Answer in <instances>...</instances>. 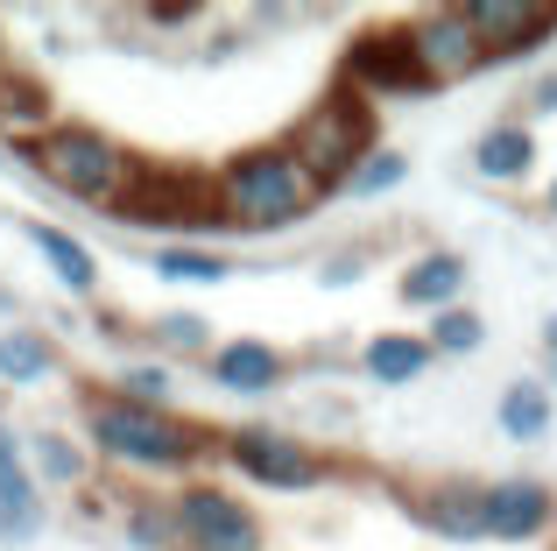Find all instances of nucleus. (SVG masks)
<instances>
[{"mask_svg": "<svg viewBox=\"0 0 557 551\" xmlns=\"http://www.w3.org/2000/svg\"><path fill=\"white\" fill-rule=\"evenodd\" d=\"M78 439L92 460L121 474H141V481H198L205 460L219 453V431H205L198 417L184 411H141V403H121L107 389H85L78 403Z\"/></svg>", "mask_w": 557, "mask_h": 551, "instance_id": "1", "label": "nucleus"}, {"mask_svg": "<svg viewBox=\"0 0 557 551\" xmlns=\"http://www.w3.org/2000/svg\"><path fill=\"white\" fill-rule=\"evenodd\" d=\"M205 192H212L219 234H261V241H269V234H297L311 212H325L318 177L283 149V135L233 149L226 163L205 177Z\"/></svg>", "mask_w": 557, "mask_h": 551, "instance_id": "2", "label": "nucleus"}, {"mask_svg": "<svg viewBox=\"0 0 557 551\" xmlns=\"http://www.w3.org/2000/svg\"><path fill=\"white\" fill-rule=\"evenodd\" d=\"M14 156H22L50 192L78 198V206H92V212H121L127 198L149 184V156H135L121 135H107V127H92V121H57L42 142H28V149H14Z\"/></svg>", "mask_w": 557, "mask_h": 551, "instance_id": "3", "label": "nucleus"}, {"mask_svg": "<svg viewBox=\"0 0 557 551\" xmlns=\"http://www.w3.org/2000/svg\"><path fill=\"white\" fill-rule=\"evenodd\" d=\"M381 142V121H374V107L360 93H346V85H325V93L311 99V107L289 121V135H283V149L297 156L304 170L318 177V192L325 198H339V184L354 177V163L368 156Z\"/></svg>", "mask_w": 557, "mask_h": 551, "instance_id": "4", "label": "nucleus"}, {"mask_svg": "<svg viewBox=\"0 0 557 551\" xmlns=\"http://www.w3.org/2000/svg\"><path fill=\"white\" fill-rule=\"evenodd\" d=\"M212 460L233 481L261 488V495H311V488L339 481V460L325 445H311L304 431H283V425H226Z\"/></svg>", "mask_w": 557, "mask_h": 551, "instance_id": "5", "label": "nucleus"}, {"mask_svg": "<svg viewBox=\"0 0 557 551\" xmlns=\"http://www.w3.org/2000/svg\"><path fill=\"white\" fill-rule=\"evenodd\" d=\"M170 502V524H177V551H269V524L247 495H233L226 481L198 474L184 481Z\"/></svg>", "mask_w": 557, "mask_h": 551, "instance_id": "6", "label": "nucleus"}, {"mask_svg": "<svg viewBox=\"0 0 557 551\" xmlns=\"http://www.w3.org/2000/svg\"><path fill=\"white\" fill-rule=\"evenodd\" d=\"M339 85H346V93H360L368 107H381V99H423V93H431V85H423V71H417V57H409V42H403V22L360 28V36L346 42Z\"/></svg>", "mask_w": 557, "mask_h": 551, "instance_id": "7", "label": "nucleus"}, {"mask_svg": "<svg viewBox=\"0 0 557 551\" xmlns=\"http://www.w3.org/2000/svg\"><path fill=\"white\" fill-rule=\"evenodd\" d=\"M403 42H409V57H417V71H423L431 93H445V85L487 71V50H480V36L466 28L459 0H451V8H417L403 22Z\"/></svg>", "mask_w": 557, "mask_h": 551, "instance_id": "8", "label": "nucleus"}, {"mask_svg": "<svg viewBox=\"0 0 557 551\" xmlns=\"http://www.w3.org/2000/svg\"><path fill=\"white\" fill-rule=\"evenodd\" d=\"M459 14L480 36L487 64H522L557 36V8H536V0H459Z\"/></svg>", "mask_w": 557, "mask_h": 551, "instance_id": "9", "label": "nucleus"}, {"mask_svg": "<svg viewBox=\"0 0 557 551\" xmlns=\"http://www.w3.org/2000/svg\"><path fill=\"white\" fill-rule=\"evenodd\" d=\"M417 524L431 530L437 544H487V481L473 474H445V481H423L409 495Z\"/></svg>", "mask_w": 557, "mask_h": 551, "instance_id": "10", "label": "nucleus"}, {"mask_svg": "<svg viewBox=\"0 0 557 551\" xmlns=\"http://www.w3.org/2000/svg\"><path fill=\"white\" fill-rule=\"evenodd\" d=\"M557 530V488L536 474L487 481V544H536Z\"/></svg>", "mask_w": 557, "mask_h": 551, "instance_id": "11", "label": "nucleus"}, {"mask_svg": "<svg viewBox=\"0 0 557 551\" xmlns=\"http://www.w3.org/2000/svg\"><path fill=\"white\" fill-rule=\"evenodd\" d=\"M289 368H297V360L269 340H219L212 354H205V382L226 389V396H247V403L275 396V389L289 382Z\"/></svg>", "mask_w": 557, "mask_h": 551, "instance_id": "12", "label": "nucleus"}, {"mask_svg": "<svg viewBox=\"0 0 557 551\" xmlns=\"http://www.w3.org/2000/svg\"><path fill=\"white\" fill-rule=\"evenodd\" d=\"M0 538L8 544H36L42 538V488L28 474V445L0 425Z\"/></svg>", "mask_w": 557, "mask_h": 551, "instance_id": "13", "label": "nucleus"}, {"mask_svg": "<svg viewBox=\"0 0 557 551\" xmlns=\"http://www.w3.org/2000/svg\"><path fill=\"white\" fill-rule=\"evenodd\" d=\"M466 255L459 248H423V255H409L403 276H395V297L409 304V311H445V304H466Z\"/></svg>", "mask_w": 557, "mask_h": 551, "instance_id": "14", "label": "nucleus"}, {"mask_svg": "<svg viewBox=\"0 0 557 551\" xmlns=\"http://www.w3.org/2000/svg\"><path fill=\"white\" fill-rule=\"evenodd\" d=\"M473 177L494 184V192L530 184L536 177V127L530 121H494V127H480V142H473Z\"/></svg>", "mask_w": 557, "mask_h": 551, "instance_id": "15", "label": "nucleus"}, {"mask_svg": "<svg viewBox=\"0 0 557 551\" xmlns=\"http://www.w3.org/2000/svg\"><path fill=\"white\" fill-rule=\"evenodd\" d=\"M57 121H64V113H57L50 85L0 64V142H8V149H28V142H42Z\"/></svg>", "mask_w": 557, "mask_h": 551, "instance_id": "16", "label": "nucleus"}, {"mask_svg": "<svg viewBox=\"0 0 557 551\" xmlns=\"http://www.w3.org/2000/svg\"><path fill=\"white\" fill-rule=\"evenodd\" d=\"M22 234H28V248L42 255V269H50L57 283L71 290V297H99V255L85 248L71 226H57V220H22Z\"/></svg>", "mask_w": 557, "mask_h": 551, "instance_id": "17", "label": "nucleus"}, {"mask_svg": "<svg viewBox=\"0 0 557 551\" xmlns=\"http://www.w3.org/2000/svg\"><path fill=\"white\" fill-rule=\"evenodd\" d=\"M64 375V354L42 326H0V389H42Z\"/></svg>", "mask_w": 557, "mask_h": 551, "instance_id": "18", "label": "nucleus"}, {"mask_svg": "<svg viewBox=\"0 0 557 551\" xmlns=\"http://www.w3.org/2000/svg\"><path fill=\"white\" fill-rule=\"evenodd\" d=\"M494 425L516 445H544L550 425H557V389L536 382V375H516V382L502 389V403H494Z\"/></svg>", "mask_w": 557, "mask_h": 551, "instance_id": "19", "label": "nucleus"}, {"mask_svg": "<svg viewBox=\"0 0 557 551\" xmlns=\"http://www.w3.org/2000/svg\"><path fill=\"white\" fill-rule=\"evenodd\" d=\"M360 375L381 389H409L431 375V346H423V332H374L360 346Z\"/></svg>", "mask_w": 557, "mask_h": 551, "instance_id": "20", "label": "nucleus"}, {"mask_svg": "<svg viewBox=\"0 0 557 551\" xmlns=\"http://www.w3.org/2000/svg\"><path fill=\"white\" fill-rule=\"evenodd\" d=\"M28 445V474H36V488H85L92 481V453H85V439H71V431H36Z\"/></svg>", "mask_w": 557, "mask_h": 551, "instance_id": "21", "label": "nucleus"}, {"mask_svg": "<svg viewBox=\"0 0 557 551\" xmlns=\"http://www.w3.org/2000/svg\"><path fill=\"white\" fill-rule=\"evenodd\" d=\"M149 269L163 283H190V290H219L233 276V255L205 248V241H156L149 248Z\"/></svg>", "mask_w": 557, "mask_h": 551, "instance_id": "22", "label": "nucleus"}, {"mask_svg": "<svg viewBox=\"0 0 557 551\" xmlns=\"http://www.w3.org/2000/svg\"><path fill=\"white\" fill-rule=\"evenodd\" d=\"M141 340H149V354L156 360H205L212 354V318H198V311H156L149 326H141Z\"/></svg>", "mask_w": 557, "mask_h": 551, "instance_id": "23", "label": "nucleus"}, {"mask_svg": "<svg viewBox=\"0 0 557 551\" xmlns=\"http://www.w3.org/2000/svg\"><path fill=\"white\" fill-rule=\"evenodd\" d=\"M423 346H431V360H466L487 346V318L473 311V304H445V311H431V326H423Z\"/></svg>", "mask_w": 557, "mask_h": 551, "instance_id": "24", "label": "nucleus"}, {"mask_svg": "<svg viewBox=\"0 0 557 551\" xmlns=\"http://www.w3.org/2000/svg\"><path fill=\"white\" fill-rule=\"evenodd\" d=\"M107 396L141 403V411H177V368H170V360H127L107 382Z\"/></svg>", "mask_w": 557, "mask_h": 551, "instance_id": "25", "label": "nucleus"}, {"mask_svg": "<svg viewBox=\"0 0 557 551\" xmlns=\"http://www.w3.org/2000/svg\"><path fill=\"white\" fill-rule=\"evenodd\" d=\"M403 184H409V156L388 149V142H374V149L354 163V177H346L339 192H346V198H388V192H403Z\"/></svg>", "mask_w": 557, "mask_h": 551, "instance_id": "26", "label": "nucleus"}, {"mask_svg": "<svg viewBox=\"0 0 557 551\" xmlns=\"http://www.w3.org/2000/svg\"><path fill=\"white\" fill-rule=\"evenodd\" d=\"M121 530H127V544H135V551H177V524H170V502H156V495H135V502H127Z\"/></svg>", "mask_w": 557, "mask_h": 551, "instance_id": "27", "label": "nucleus"}, {"mask_svg": "<svg viewBox=\"0 0 557 551\" xmlns=\"http://www.w3.org/2000/svg\"><path fill=\"white\" fill-rule=\"evenodd\" d=\"M360 262H368L360 248H346V255H325V262H318V283H325V290H346V283H360V276H368Z\"/></svg>", "mask_w": 557, "mask_h": 551, "instance_id": "28", "label": "nucleus"}, {"mask_svg": "<svg viewBox=\"0 0 557 551\" xmlns=\"http://www.w3.org/2000/svg\"><path fill=\"white\" fill-rule=\"evenodd\" d=\"M550 113H557V71H544L530 85V121H550Z\"/></svg>", "mask_w": 557, "mask_h": 551, "instance_id": "29", "label": "nucleus"}, {"mask_svg": "<svg viewBox=\"0 0 557 551\" xmlns=\"http://www.w3.org/2000/svg\"><path fill=\"white\" fill-rule=\"evenodd\" d=\"M544 360H550V389H557V311L544 318Z\"/></svg>", "mask_w": 557, "mask_h": 551, "instance_id": "30", "label": "nucleus"}, {"mask_svg": "<svg viewBox=\"0 0 557 551\" xmlns=\"http://www.w3.org/2000/svg\"><path fill=\"white\" fill-rule=\"evenodd\" d=\"M544 212H550V220H557V177L544 184Z\"/></svg>", "mask_w": 557, "mask_h": 551, "instance_id": "31", "label": "nucleus"}, {"mask_svg": "<svg viewBox=\"0 0 557 551\" xmlns=\"http://www.w3.org/2000/svg\"><path fill=\"white\" fill-rule=\"evenodd\" d=\"M0 311H14V290L8 283H0Z\"/></svg>", "mask_w": 557, "mask_h": 551, "instance_id": "32", "label": "nucleus"}, {"mask_svg": "<svg viewBox=\"0 0 557 551\" xmlns=\"http://www.w3.org/2000/svg\"><path fill=\"white\" fill-rule=\"evenodd\" d=\"M8 156H14V149H8V142H0V170H8Z\"/></svg>", "mask_w": 557, "mask_h": 551, "instance_id": "33", "label": "nucleus"}, {"mask_svg": "<svg viewBox=\"0 0 557 551\" xmlns=\"http://www.w3.org/2000/svg\"><path fill=\"white\" fill-rule=\"evenodd\" d=\"M550 551H557V530H550Z\"/></svg>", "mask_w": 557, "mask_h": 551, "instance_id": "34", "label": "nucleus"}]
</instances>
